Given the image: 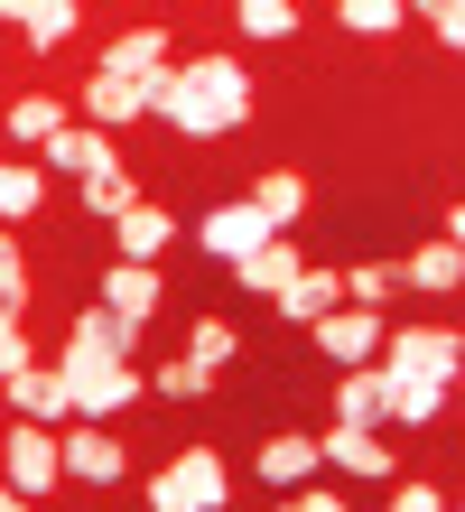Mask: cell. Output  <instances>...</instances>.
<instances>
[{"label":"cell","instance_id":"cell-1","mask_svg":"<svg viewBox=\"0 0 465 512\" xmlns=\"http://www.w3.org/2000/svg\"><path fill=\"white\" fill-rule=\"evenodd\" d=\"M140 103L159 112L168 131H186V140L242 131L252 122V66H242V56H186V66L140 75Z\"/></svg>","mask_w":465,"mask_h":512},{"label":"cell","instance_id":"cell-2","mask_svg":"<svg viewBox=\"0 0 465 512\" xmlns=\"http://www.w3.org/2000/svg\"><path fill=\"white\" fill-rule=\"evenodd\" d=\"M56 373H66V410L75 419H112V410H131L140 391H149V373L131 364V354H93V345H56Z\"/></svg>","mask_w":465,"mask_h":512},{"label":"cell","instance_id":"cell-3","mask_svg":"<svg viewBox=\"0 0 465 512\" xmlns=\"http://www.w3.org/2000/svg\"><path fill=\"white\" fill-rule=\"evenodd\" d=\"M149 503L159 512H224L233 503V466L214 447H177V457L149 475Z\"/></svg>","mask_w":465,"mask_h":512},{"label":"cell","instance_id":"cell-4","mask_svg":"<svg viewBox=\"0 0 465 512\" xmlns=\"http://www.w3.org/2000/svg\"><path fill=\"white\" fill-rule=\"evenodd\" d=\"M0 475L19 485V503L56 494L66 485V438H56L47 419H10V429H0Z\"/></svg>","mask_w":465,"mask_h":512},{"label":"cell","instance_id":"cell-5","mask_svg":"<svg viewBox=\"0 0 465 512\" xmlns=\"http://www.w3.org/2000/svg\"><path fill=\"white\" fill-rule=\"evenodd\" d=\"M447 401H456V373H428V364L391 373V364H382V419H400V429H428Z\"/></svg>","mask_w":465,"mask_h":512},{"label":"cell","instance_id":"cell-6","mask_svg":"<svg viewBox=\"0 0 465 512\" xmlns=\"http://www.w3.org/2000/svg\"><path fill=\"white\" fill-rule=\"evenodd\" d=\"M38 168H56V177H103V168H121V149H112V131H93V122H56L47 140H38Z\"/></svg>","mask_w":465,"mask_h":512},{"label":"cell","instance_id":"cell-7","mask_svg":"<svg viewBox=\"0 0 465 512\" xmlns=\"http://www.w3.org/2000/svg\"><path fill=\"white\" fill-rule=\"evenodd\" d=\"M382 308H354V298H335V308L317 317V354L326 364H372V354H382Z\"/></svg>","mask_w":465,"mask_h":512},{"label":"cell","instance_id":"cell-8","mask_svg":"<svg viewBox=\"0 0 465 512\" xmlns=\"http://www.w3.org/2000/svg\"><path fill=\"white\" fill-rule=\"evenodd\" d=\"M317 457H326L335 475H354V485H382V475L400 466L391 447H382V429H354V419H335V429L317 438Z\"/></svg>","mask_w":465,"mask_h":512},{"label":"cell","instance_id":"cell-9","mask_svg":"<svg viewBox=\"0 0 465 512\" xmlns=\"http://www.w3.org/2000/svg\"><path fill=\"white\" fill-rule=\"evenodd\" d=\"M66 475L75 485H121V475H131V447H121L103 419H84V429H66Z\"/></svg>","mask_w":465,"mask_h":512},{"label":"cell","instance_id":"cell-10","mask_svg":"<svg viewBox=\"0 0 465 512\" xmlns=\"http://www.w3.org/2000/svg\"><path fill=\"white\" fill-rule=\"evenodd\" d=\"M372 364H391V373H410V364L456 373V364H465V345H456V326H400V336H382V354H372Z\"/></svg>","mask_w":465,"mask_h":512},{"label":"cell","instance_id":"cell-11","mask_svg":"<svg viewBox=\"0 0 465 512\" xmlns=\"http://www.w3.org/2000/svg\"><path fill=\"white\" fill-rule=\"evenodd\" d=\"M196 233H205V252H214V261H242V252H252V243H270V233H279V224L261 215V205H252V196H233V205H214V215H205Z\"/></svg>","mask_w":465,"mask_h":512},{"label":"cell","instance_id":"cell-12","mask_svg":"<svg viewBox=\"0 0 465 512\" xmlns=\"http://www.w3.org/2000/svg\"><path fill=\"white\" fill-rule=\"evenodd\" d=\"M159 298H168V289H159V261H112V270H103V308H112V317L149 326V317H159Z\"/></svg>","mask_w":465,"mask_h":512},{"label":"cell","instance_id":"cell-13","mask_svg":"<svg viewBox=\"0 0 465 512\" xmlns=\"http://www.w3.org/2000/svg\"><path fill=\"white\" fill-rule=\"evenodd\" d=\"M335 298H345V270H307V261H298L289 280L270 289V308H279V317H298V326H317Z\"/></svg>","mask_w":465,"mask_h":512},{"label":"cell","instance_id":"cell-14","mask_svg":"<svg viewBox=\"0 0 465 512\" xmlns=\"http://www.w3.org/2000/svg\"><path fill=\"white\" fill-rule=\"evenodd\" d=\"M112 233H121V261H159L177 243V215H168V205H149V196H131L112 215Z\"/></svg>","mask_w":465,"mask_h":512},{"label":"cell","instance_id":"cell-15","mask_svg":"<svg viewBox=\"0 0 465 512\" xmlns=\"http://www.w3.org/2000/svg\"><path fill=\"white\" fill-rule=\"evenodd\" d=\"M0 391H10L19 419H47V429H56V419H75V410H66V373H56V364H19Z\"/></svg>","mask_w":465,"mask_h":512},{"label":"cell","instance_id":"cell-16","mask_svg":"<svg viewBox=\"0 0 465 512\" xmlns=\"http://www.w3.org/2000/svg\"><path fill=\"white\" fill-rule=\"evenodd\" d=\"M159 66H168V28H121L93 75H131V84H140V75H159Z\"/></svg>","mask_w":465,"mask_h":512},{"label":"cell","instance_id":"cell-17","mask_svg":"<svg viewBox=\"0 0 465 512\" xmlns=\"http://www.w3.org/2000/svg\"><path fill=\"white\" fill-rule=\"evenodd\" d=\"M140 112H149V103H140L131 75H84V122H93V131H121V122H140Z\"/></svg>","mask_w":465,"mask_h":512},{"label":"cell","instance_id":"cell-18","mask_svg":"<svg viewBox=\"0 0 465 512\" xmlns=\"http://www.w3.org/2000/svg\"><path fill=\"white\" fill-rule=\"evenodd\" d=\"M84 28V0H28V19H19V38H28V56H56Z\"/></svg>","mask_w":465,"mask_h":512},{"label":"cell","instance_id":"cell-19","mask_svg":"<svg viewBox=\"0 0 465 512\" xmlns=\"http://www.w3.org/2000/svg\"><path fill=\"white\" fill-rule=\"evenodd\" d=\"M47 205V168L38 159H0V224H28Z\"/></svg>","mask_w":465,"mask_h":512},{"label":"cell","instance_id":"cell-20","mask_svg":"<svg viewBox=\"0 0 465 512\" xmlns=\"http://www.w3.org/2000/svg\"><path fill=\"white\" fill-rule=\"evenodd\" d=\"M66 336L93 345V354H131V364H140V326H131V317H112V308H75Z\"/></svg>","mask_w":465,"mask_h":512},{"label":"cell","instance_id":"cell-21","mask_svg":"<svg viewBox=\"0 0 465 512\" xmlns=\"http://www.w3.org/2000/svg\"><path fill=\"white\" fill-rule=\"evenodd\" d=\"M289 270H298V252H289V233H270V243H252V252L233 261V280L252 289V298H270L279 280H289Z\"/></svg>","mask_w":465,"mask_h":512},{"label":"cell","instance_id":"cell-22","mask_svg":"<svg viewBox=\"0 0 465 512\" xmlns=\"http://www.w3.org/2000/svg\"><path fill=\"white\" fill-rule=\"evenodd\" d=\"M400 280H410V289H428V298H447V289L465 280V252H456L447 233H438L428 252H410V261H400Z\"/></svg>","mask_w":465,"mask_h":512},{"label":"cell","instance_id":"cell-23","mask_svg":"<svg viewBox=\"0 0 465 512\" xmlns=\"http://www.w3.org/2000/svg\"><path fill=\"white\" fill-rule=\"evenodd\" d=\"M252 466H261V485H279V494H289L298 475H317V438H298V429H289V438H270Z\"/></svg>","mask_w":465,"mask_h":512},{"label":"cell","instance_id":"cell-24","mask_svg":"<svg viewBox=\"0 0 465 512\" xmlns=\"http://www.w3.org/2000/svg\"><path fill=\"white\" fill-rule=\"evenodd\" d=\"M335 419H354V429H382V364H354L335 382Z\"/></svg>","mask_w":465,"mask_h":512},{"label":"cell","instance_id":"cell-25","mask_svg":"<svg viewBox=\"0 0 465 512\" xmlns=\"http://www.w3.org/2000/svg\"><path fill=\"white\" fill-rule=\"evenodd\" d=\"M252 205H261V215H270L279 233H289V224L307 215V177H298V168H270L261 187H252Z\"/></svg>","mask_w":465,"mask_h":512},{"label":"cell","instance_id":"cell-26","mask_svg":"<svg viewBox=\"0 0 465 512\" xmlns=\"http://www.w3.org/2000/svg\"><path fill=\"white\" fill-rule=\"evenodd\" d=\"M131 196H140V177H131V168H103V177H84V187H75V205H84L93 224H112Z\"/></svg>","mask_w":465,"mask_h":512},{"label":"cell","instance_id":"cell-27","mask_svg":"<svg viewBox=\"0 0 465 512\" xmlns=\"http://www.w3.org/2000/svg\"><path fill=\"white\" fill-rule=\"evenodd\" d=\"M149 391H159V401H205V391H214V364L177 354V364H159V373H149Z\"/></svg>","mask_w":465,"mask_h":512},{"label":"cell","instance_id":"cell-28","mask_svg":"<svg viewBox=\"0 0 465 512\" xmlns=\"http://www.w3.org/2000/svg\"><path fill=\"white\" fill-rule=\"evenodd\" d=\"M242 38H298V0H233Z\"/></svg>","mask_w":465,"mask_h":512},{"label":"cell","instance_id":"cell-29","mask_svg":"<svg viewBox=\"0 0 465 512\" xmlns=\"http://www.w3.org/2000/svg\"><path fill=\"white\" fill-rule=\"evenodd\" d=\"M335 19H345L354 38H391V28L410 19V10H400V0H335Z\"/></svg>","mask_w":465,"mask_h":512},{"label":"cell","instance_id":"cell-30","mask_svg":"<svg viewBox=\"0 0 465 512\" xmlns=\"http://www.w3.org/2000/svg\"><path fill=\"white\" fill-rule=\"evenodd\" d=\"M186 354H196V364H233V354H242V326H233V317H196Z\"/></svg>","mask_w":465,"mask_h":512},{"label":"cell","instance_id":"cell-31","mask_svg":"<svg viewBox=\"0 0 465 512\" xmlns=\"http://www.w3.org/2000/svg\"><path fill=\"white\" fill-rule=\"evenodd\" d=\"M56 122H66V103H56V94H28V103H10V140H28V149H38Z\"/></svg>","mask_w":465,"mask_h":512},{"label":"cell","instance_id":"cell-32","mask_svg":"<svg viewBox=\"0 0 465 512\" xmlns=\"http://www.w3.org/2000/svg\"><path fill=\"white\" fill-rule=\"evenodd\" d=\"M400 10H410L419 28H438V47H456V38H465V0H400Z\"/></svg>","mask_w":465,"mask_h":512},{"label":"cell","instance_id":"cell-33","mask_svg":"<svg viewBox=\"0 0 465 512\" xmlns=\"http://www.w3.org/2000/svg\"><path fill=\"white\" fill-rule=\"evenodd\" d=\"M0 308L10 317H28V261H19V243L0 233Z\"/></svg>","mask_w":465,"mask_h":512},{"label":"cell","instance_id":"cell-34","mask_svg":"<svg viewBox=\"0 0 465 512\" xmlns=\"http://www.w3.org/2000/svg\"><path fill=\"white\" fill-rule=\"evenodd\" d=\"M391 289H400V270H372V261H363V270H345V298H354V308H382Z\"/></svg>","mask_w":465,"mask_h":512},{"label":"cell","instance_id":"cell-35","mask_svg":"<svg viewBox=\"0 0 465 512\" xmlns=\"http://www.w3.org/2000/svg\"><path fill=\"white\" fill-rule=\"evenodd\" d=\"M19 364H38V345H28V326H19L10 308H0V382H10Z\"/></svg>","mask_w":465,"mask_h":512},{"label":"cell","instance_id":"cell-36","mask_svg":"<svg viewBox=\"0 0 465 512\" xmlns=\"http://www.w3.org/2000/svg\"><path fill=\"white\" fill-rule=\"evenodd\" d=\"M447 494L438 485H428V475H410V485H391V512H438Z\"/></svg>","mask_w":465,"mask_h":512},{"label":"cell","instance_id":"cell-37","mask_svg":"<svg viewBox=\"0 0 465 512\" xmlns=\"http://www.w3.org/2000/svg\"><path fill=\"white\" fill-rule=\"evenodd\" d=\"M289 503H298V512H345V485H307V475H298Z\"/></svg>","mask_w":465,"mask_h":512},{"label":"cell","instance_id":"cell-38","mask_svg":"<svg viewBox=\"0 0 465 512\" xmlns=\"http://www.w3.org/2000/svg\"><path fill=\"white\" fill-rule=\"evenodd\" d=\"M28 19V0H0V28H19Z\"/></svg>","mask_w":465,"mask_h":512}]
</instances>
